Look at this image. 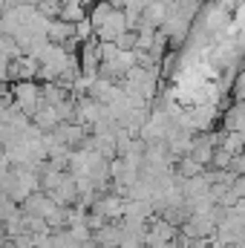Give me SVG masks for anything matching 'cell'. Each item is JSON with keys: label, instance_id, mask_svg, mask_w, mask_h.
I'll return each instance as SVG.
<instances>
[{"label": "cell", "instance_id": "cell-4", "mask_svg": "<svg viewBox=\"0 0 245 248\" xmlns=\"http://www.w3.org/2000/svg\"><path fill=\"white\" fill-rule=\"evenodd\" d=\"M202 170H205V165H202V162H196L193 156H187V159H182V162H179L176 176H179V179H190V176H199Z\"/></svg>", "mask_w": 245, "mask_h": 248}, {"label": "cell", "instance_id": "cell-6", "mask_svg": "<svg viewBox=\"0 0 245 248\" xmlns=\"http://www.w3.org/2000/svg\"><path fill=\"white\" fill-rule=\"evenodd\" d=\"M231 193H234L237 199H245V173H243V176H237V179L231 182Z\"/></svg>", "mask_w": 245, "mask_h": 248}, {"label": "cell", "instance_id": "cell-1", "mask_svg": "<svg viewBox=\"0 0 245 248\" xmlns=\"http://www.w3.org/2000/svg\"><path fill=\"white\" fill-rule=\"evenodd\" d=\"M12 104H15L20 113H26V116L32 119L35 110L44 104L41 87H38L35 81H15V87H12Z\"/></svg>", "mask_w": 245, "mask_h": 248}, {"label": "cell", "instance_id": "cell-7", "mask_svg": "<svg viewBox=\"0 0 245 248\" xmlns=\"http://www.w3.org/2000/svg\"><path fill=\"white\" fill-rule=\"evenodd\" d=\"M228 168H231L237 176H243V173H245V156H243V153H240V156H231V165H228Z\"/></svg>", "mask_w": 245, "mask_h": 248}, {"label": "cell", "instance_id": "cell-5", "mask_svg": "<svg viewBox=\"0 0 245 248\" xmlns=\"http://www.w3.org/2000/svg\"><path fill=\"white\" fill-rule=\"evenodd\" d=\"M231 93H234V98H237V101H245V72H243V75H237V78L231 81Z\"/></svg>", "mask_w": 245, "mask_h": 248}, {"label": "cell", "instance_id": "cell-2", "mask_svg": "<svg viewBox=\"0 0 245 248\" xmlns=\"http://www.w3.org/2000/svg\"><path fill=\"white\" fill-rule=\"evenodd\" d=\"M243 147H245V133H240V130H225V133H222L219 150H225V153H231V156H240Z\"/></svg>", "mask_w": 245, "mask_h": 248}, {"label": "cell", "instance_id": "cell-3", "mask_svg": "<svg viewBox=\"0 0 245 248\" xmlns=\"http://www.w3.org/2000/svg\"><path fill=\"white\" fill-rule=\"evenodd\" d=\"M225 130H240V133H245V101H237L225 113Z\"/></svg>", "mask_w": 245, "mask_h": 248}]
</instances>
